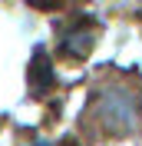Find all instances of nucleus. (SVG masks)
I'll return each mask as SVG.
<instances>
[{
    "mask_svg": "<svg viewBox=\"0 0 142 146\" xmlns=\"http://www.w3.org/2000/svg\"><path fill=\"white\" fill-rule=\"evenodd\" d=\"M99 126L106 133H132L139 126V96L129 86H109L99 93Z\"/></svg>",
    "mask_w": 142,
    "mask_h": 146,
    "instance_id": "f257e3e1",
    "label": "nucleus"
},
{
    "mask_svg": "<svg viewBox=\"0 0 142 146\" xmlns=\"http://www.w3.org/2000/svg\"><path fill=\"white\" fill-rule=\"evenodd\" d=\"M96 36H99V23L89 20V17H83L70 33L63 36V53L73 56V60H86V56L93 53V46H96Z\"/></svg>",
    "mask_w": 142,
    "mask_h": 146,
    "instance_id": "f03ea898",
    "label": "nucleus"
},
{
    "mask_svg": "<svg viewBox=\"0 0 142 146\" xmlns=\"http://www.w3.org/2000/svg\"><path fill=\"white\" fill-rule=\"evenodd\" d=\"M50 83H53L50 60H46L43 53H36L33 63H30V86H33V93H43V90H50Z\"/></svg>",
    "mask_w": 142,
    "mask_h": 146,
    "instance_id": "7ed1b4c3",
    "label": "nucleus"
}]
</instances>
